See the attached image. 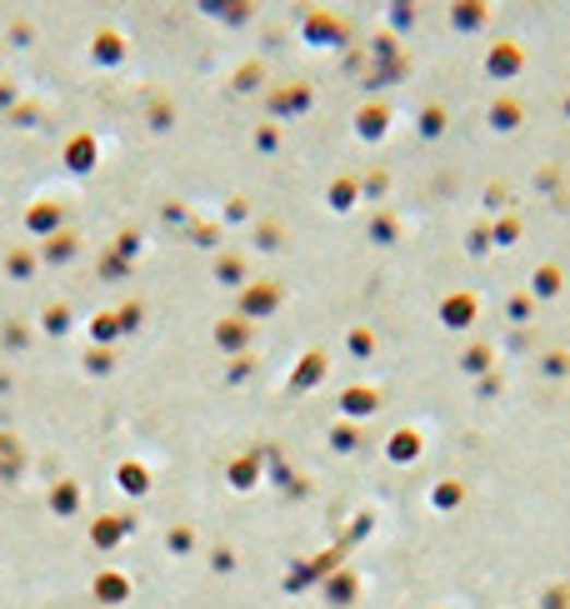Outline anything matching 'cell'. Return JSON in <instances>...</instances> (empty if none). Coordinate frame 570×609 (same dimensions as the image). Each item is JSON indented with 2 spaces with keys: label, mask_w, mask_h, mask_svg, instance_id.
<instances>
[{
  "label": "cell",
  "mask_w": 570,
  "mask_h": 609,
  "mask_svg": "<svg viewBox=\"0 0 570 609\" xmlns=\"http://www.w3.org/2000/svg\"><path fill=\"white\" fill-rule=\"evenodd\" d=\"M525 310H531V300H525V295H515V300H511V315L525 320Z\"/></svg>",
  "instance_id": "30bf717a"
},
{
  "label": "cell",
  "mask_w": 570,
  "mask_h": 609,
  "mask_svg": "<svg viewBox=\"0 0 570 609\" xmlns=\"http://www.w3.org/2000/svg\"><path fill=\"white\" fill-rule=\"evenodd\" d=\"M465 246H471V255H486V250H490V230H471V240H465Z\"/></svg>",
  "instance_id": "9c48e42d"
},
{
  "label": "cell",
  "mask_w": 570,
  "mask_h": 609,
  "mask_svg": "<svg viewBox=\"0 0 570 609\" xmlns=\"http://www.w3.org/2000/svg\"><path fill=\"white\" fill-rule=\"evenodd\" d=\"M521 120H525V106L515 95H496V100H490V130L506 135V130H521Z\"/></svg>",
  "instance_id": "3957f363"
},
{
  "label": "cell",
  "mask_w": 570,
  "mask_h": 609,
  "mask_svg": "<svg viewBox=\"0 0 570 609\" xmlns=\"http://www.w3.org/2000/svg\"><path fill=\"white\" fill-rule=\"evenodd\" d=\"M560 280H566L560 265H541L535 270V295H560Z\"/></svg>",
  "instance_id": "5b68a950"
},
{
  "label": "cell",
  "mask_w": 570,
  "mask_h": 609,
  "mask_svg": "<svg viewBox=\"0 0 570 609\" xmlns=\"http://www.w3.org/2000/svg\"><path fill=\"white\" fill-rule=\"evenodd\" d=\"M525 71V46L521 40H496L486 56V75L490 81H515Z\"/></svg>",
  "instance_id": "6da1fadb"
},
{
  "label": "cell",
  "mask_w": 570,
  "mask_h": 609,
  "mask_svg": "<svg viewBox=\"0 0 570 609\" xmlns=\"http://www.w3.org/2000/svg\"><path fill=\"white\" fill-rule=\"evenodd\" d=\"M440 130H446V110L430 106L426 116H420V135H440Z\"/></svg>",
  "instance_id": "52a82bcc"
},
{
  "label": "cell",
  "mask_w": 570,
  "mask_h": 609,
  "mask_svg": "<svg viewBox=\"0 0 570 609\" xmlns=\"http://www.w3.org/2000/svg\"><path fill=\"white\" fill-rule=\"evenodd\" d=\"M515 240H521V220H515V215L511 220H500L496 235H490V246H515Z\"/></svg>",
  "instance_id": "8992f818"
},
{
  "label": "cell",
  "mask_w": 570,
  "mask_h": 609,
  "mask_svg": "<svg viewBox=\"0 0 570 609\" xmlns=\"http://www.w3.org/2000/svg\"><path fill=\"white\" fill-rule=\"evenodd\" d=\"M360 120H366V126H360V130H366L370 141H376L380 130H385V110H380V106H370V110H366V116H360Z\"/></svg>",
  "instance_id": "ba28073f"
},
{
  "label": "cell",
  "mask_w": 570,
  "mask_h": 609,
  "mask_svg": "<svg viewBox=\"0 0 570 609\" xmlns=\"http://www.w3.org/2000/svg\"><path fill=\"white\" fill-rule=\"evenodd\" d=\"M451 25L461 31V36H480V31L490 25V0H455Z\"/></svg>",
  "instance_id": "7a4b0ae2"
},
{
  "label": "cell",
  "mask_w": 570,
  "mask_h": 609,
  "mask_svg": "<svg viewBox=\"0 0 570 609\" xmlns=\"http://www.w3.org/2000/svg\"><path fill=\"white\" fill-rule=\"evenodd\" d=\"M440 315H446V325H455V330H465L475 320V295H451V300H446V310H440Z\"/></svg>",
  "instance_id": "277c9868"
},
{
  "label": "cell",
  "mask_w": 570,
  "mask_h": 609,
  "mask_svg": "<svg viewBox=\"0 0 570 609\" xmlns=\"http://www.w3.org/2000/svg\"><path fill=\"white\" fill-rule=\"evenodd\" d=\"M566 120H570V95H566Z\"/></svg>",
  "instance_id": "8fae6325"
}]
</instances>
